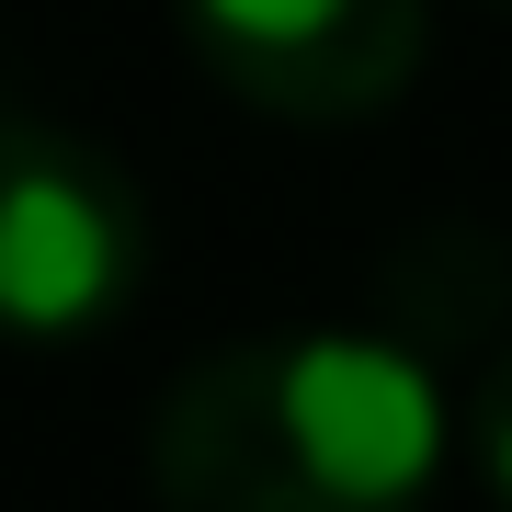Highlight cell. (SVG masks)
<instances>
[{
	"label": "cell",
	"mask_w": 512,
	"mask_h": 512,
	"mask_svg": "<svg viewBox=\"0 0 512 512\" xmlns=\"http://www.w3.org/2000/svg\"><path fill=\"white\" fill-rule=\"evenodd\" d=\"M444 467L433 353L387 330L228 342L148 421L160 512H421Z\"/></svg>",
	"instance_id": "cell-1"
},
{
	"label": "cell",
	"mask_w": 512,
	"mask_h": 512,
	"mask_svg": "<svg viewBox=\"0 0 512 512\" xmlns=\"http://www.w3.org/2000/svg\"><path fill=\"white\" fill-rule=\"evenodd\" d=\"M148 274V205L126 160L46 114H0V342H80L126 319Z\"/></svg>",
	"instance_id": "cell-2"
},
{
	"label": "cell",
	"mask_w": 512,
	"mask_h": 512,
	"mask_svg": "<svg viewBox=\"0 0 512 512\" xmlns=\"http://www.w3.org/2000/svg\"><path fill=\"white\" fill-rule=\"evenodd\" d=\"M194 69L285 126H365L421 80V0H171Z\"/></svg>",
	"instance_id": "cell-3"
},
{
	"label": "cell",
	"mask_w": 512,
	"mask_h": 512,
	"mask_svg": "<svg viewBox=\"0 0 512 512\" xmlns=\"http://www.w3.org/2000/svg\"><path fill=\"white\" fill-rule=\"evenodd\" d=\"M490 12H512V0H490Z\"/></svg>",
	"instance_id": "cell-5"
},
{
	"label": "cell",
	"mask_w": 512,
	"mask_h": 512,
	"mask_svg": "<svg viewBox=\"0 0 512 512\" xmlns=\"http://www.w3.org/2000/svg\"><path fill=\"white\" fill-rule=\"evenodd\" d=\"M467 456H478V478L512 501V353L478 376V399H467Z\"/></svg>",
	"instance_id": "cell-4"
}]
</instances>
